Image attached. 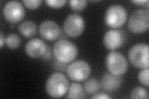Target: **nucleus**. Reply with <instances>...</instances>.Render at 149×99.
Instances as JSON below:
<instances>
[{"label":"nucleus","mask_w":149,"mask_h":99,"mask_svg":"<svg viewBox=\"0 0 149 99\" xmlns=\"http://www.w3.org/2000/svg\"><path fill=\"white\" fill-rule=\"evenodd\" d=\"M69 82L61 73H54L46 82L45 89L48 95L52 98H60L66 94L69 89Z\"/></svg>","instance_id":"nucleus-1"},{"label":"nucleus","mask_w":149,"mask_h":99,"mask_svg":"<svg viewBox=\"0 0 149 99\" xmlns=\"http://www.w3.org/2000/svg\"><path fill=\"white\" fill-rule=\"evenodd\" d=\"M53 53L57 61L63 63L72 62L78 55L77 46L66 39H60L55 44Z\"/></svg>","instance_id":"nucleus-2"},{"label":"nucleus","mask_w":149,"mask_h":99,"mask_svg":"<svg viewBox=\"0 0 149 99\" xmlns=\"http://www.w3.org/2000/svg\"><path fill=\"white\" fill-rule=\"evenodd\" d=\"M148 50V45L147 44L140 43L134 45L128 53L130 63L137 68H148L149 66Z\"/></svg>","instance_id":"nucleus-3"},{"label":"nucleus","mask_w":149,"mask_h":99,"mask_svg":"<svg viewBox=\"0 0 149 99\" xmlns=\"http://www.w3.org/2000/svg\"><path fill=\"white\" fill-rule=\"evenodd\" d=\"M129 29L134 34H142L149 27L148 9H137L130 15L127 24Z\"/></svg>","instance_id":"nucleus-4"},{"label":"nucleus","mask_w":149,"mask_h":99,"mask_svg":"<svg viewBox=\"0 0 149 99\" xmlns=\"http://www.w3.org/2000/svg\"><path fill=\"white\" fill-rule=\"evenodd\" d=\"M106 64L109 73L115 76H121L126 73L128 63L125 56L119 51H113L106 58Z\"/></svg>","instance_id":"nucleus-5"},{"label":"nucleus","mask_w":149,"mask_h":99,"mask_svg":"<svg viewBox=\"0 0 149 99\" xmlns=\"http://www.w3.org/2000/svg\"><path fill=\"white\" fill-rule=\"evenodd\" d=\"M127 19L126 9L119 4H113L107 9L104 21L106 25L116 29L123 26L126 22Z\"/></svg>","instance_id":"nucleus-6"},{"label":"nucleus","mask_w":149,"mask_h":99,"mask_svg":"<svg viewBox=\"0 0 149 99\" xmlns=\"http://www.w3.org/2000/svg\"><path fill=\"white\" fill-rule=\"evenodd\" d=\"M68 78L74 81H83L91 73V67L87 62L83 60H77L70 64L67 68Z\"/></svg>","instance_id":"nucleus-7"},{"label":"nucleus","mask_w":149,"mask_h":99,"mask_svg":"<svg viewBox=\"0 0 149 99\" xmlns=\"http://www.w3.org/2000/svg\"><path fill=\"white\" fill-rule=\"evenodd\" d=\"M85 22L78 14H72L67 16L63 23V30L67 35L77 37L81 35L85 30Z\"/></svg>","instance_id":"nucleus-8"},{"label":"nucleus","mask_w":149,"mask_h":99,"mask_svg":"<svg viewBox=\"0 0 149 99\" xmlns=\"http://www.w3.org/2000/svg\"><path fill=\"white\" fill-rule=\"evenodd\" d=\"M3 13L7 21L16 24L21 22L25 16L26 11L22 4L17 1H8L3 7Z\"/></svg>","instance_id":"nucleus-9"},{"label":"nucleus","mask_w":149,"mask_h":99,"mask_svg":"<svg viewBox=\"0 0 149 99\" xmlns=\"http://www.w3.org/2000/svg\"><path fill=\"white\" fill-rule=\"evenodd\" d=\"M125 39V34L123 31L112 29L107 31L104 35L103 44L108 50H114L124 44Z\"/></svg>","instance_id":"nucleus-10"},{"label":"nucleus","mask_w":149,"mask_h":99,"mask_svg":"<svg viewBox=\"0 0 149 99\" xmlns=\"http://www.w3.org/2000/svg\"><path fill=\"white\" fill-rule=\"evenodd\" d=\"M47 48L48 47L45 42L38 38L29 40L25 46L27 55L32 58H42Z\"/></svg>","instance_id":"nucleus-11"},{"label":"nucleus","mask_w":149,"mask_h":99,"mask_svg":"<svg viewBox=\"0 0 149 99\" xmlns=\"http://www.w3.org/2000/svg\"><path fill=\"white\" fill-rule=\"evenodd\" d=\"M39 33L41 37L48 41L57 40L60 35V29L57 23L52 21H45L40 24Z\"/></svg>","instance_id":"nucleus-12"},{"label":"nucleus","mask_w":149,"mask_h":99,"mask_svg":"<svg viewBox=\"0 0 149 99\" xmlns=\"http://www.w3.org/2000/svg\"><path fill=\"white\" fill-rule=\"evenodd\" d=\"M122 84V78L112 74L106 73L101 79V86L103 90L108 92H113L120 87Z\"/></svg>","instance_id":"nucleus-13"},{"label":"nucleus","mask_w":149,"mask_h":99,"mask_svg":"<svg viewBox=\"0 0 149 99\" xmlns=\"http://www.w3.org/2000/svg\"><path fill=\"white\" fill-rule=\"evenodd\" d=\"M18 31L26 38H30L36 35L37 26L36 23L31 21H26L21 23L18 26Z\"/></svg>","instance_id":"nucleus-14"},{"label":"nucleus","mask_w":149,"mask_h":99,"mask_svg":"<svg viewBox=\"0 0 149 99\" xmlns=\"http://www.w3.org/2000/svg\"><path fill=\"white\" fill-rule=\"evenodd\" d=\"M85 97V92H84L81 85L75 82L71 83L69 86L68 94L65 98L77 99L84 98Z\"/></svg>","instance_id":"nucleus-15"},{"label":"nucleus","mask_w":149,"mask_h":99,"mask_svg":"<svg viewBox=\"0 0 149 99\" xmlns=\"http://www.w3.org/2000/svg\"><path fill=\"white\" fill-rule=\"evenodd\" d=\"M84 90L88 94H95L99 91L100 86L98 81L95 78H90L85 82Z\"/></svg>","instance_id":"nucleus-16"},{"label":"nucleus","mask_w":149,"mask_h":99,"mask_svg":"<svg viewBox=\"0 0 149 99\" xmlns=\"http://www.w3.org/2000/svg\"><path fill=\"white\" fill-rule=\"evenodd\" d=\"M5 43L9 49H16L21 45V39L15 33H11L6 37Z\"/></svg>","instance_id":"nucleus-17"},{"label":"nucleus","mask_w":149,"mask_h":99,"mask_svg":"<svg viewBox=\"0 0 149 99\" xmlns=\"http://www.w3.org/2000/svg\"><path fill=\"white\" fill-rule=\"evenodd\" d=\"M130 98L133 99L148 98V93L147 89L141 86L134 88L130 92Z\"/></svg>","instance_id":"nucleus-18"},{"label":"nucleus","mask_w":149,"mask_h":99,"mask_svg":"<svg viewBox=\"0 0 149 99\" xmlns=\"http://www.w3.org/2000/svg\"><path fill=\"white\" fill-rule=\"evenodd\" d=\"M87 5V1L85 0H72L69 1V6L72 9L76 11H81L85 9Z\"/></svg>","instance_id":"nucleus-19"},{"label":"nucleus","mask_w":149,"mask_h":99,"mask_svg":"<svg viewBox=\"0 0 149 99\" xmlns=\"http://www.w3.org/2000/svg\"><path fill=\"white\" fill-rule=\"evenodd\" d=\"M148 68L142 69L138 74L139 81L147 87H148Z\"/></svg>","instance_id":"nucleus-20"},{"label":"nucleus","mask_w":149,"mask_h":99,"mask_svg":"<svg viewBox=\"0 0 149 99\" xmlns=\"http://www.w3.org/2000/svg\"><path fill=\"white\" fill-rule=\"evenodd\" d=\"M22 2L27 8L34 9L41 5L42 1L41 0H23Z\"/></svg>","instance_id":"nucleus-21"},{"label":"nucleus","mask_w":149,"mask_h":99,"mask_svg":"<svg viewBox=\"0 0 149 99\" xmlns=\"http://www.w3.org/2000/svg\"><path fill=\"white\" fill-rule=\"evenodd\" d=\"M67 0H47L46 3L53 8H60L67 3Z\"/></svg>","instance_id":"nucleus-22"},{"label":"nucleus","mask_w":149,"mask_h":99,"mask_svg":"<svg viewBox=\"0 0 149 99\" xmlns=\"http://www.w3.org/2000/svg\"><path fill=\"white\" fill-rule=\"evenodd\" d=\"M91 98L94 99V98H97V99H109V98H111V97L108 96V94L102 93V92H100L98 93H96L95 95H94L93 96L91 97Z\"/></svg>","instance_id":"nucleus-23"},{"label":"nucleus","mask_w":149,"mask_h":99,"mask_svg":"<svg viewBox=\"0 0 149 99\" xmlns=\"http://www.w3.org/2000/svg\"><path fill=\"white\" fill-rule=\"evenodd\" d=\"M148 0H137V1H131V2L137 6L145 5V4L148 2Z\"/></svg>","instance_id":"nucleus-24"},{"label":"nucleus","mask_w":149,"mask_h":99,"mask_svg":"<svg viewBox=\"0 0 149 99\" xmlns=\"http://www.w3.org/2000/svg\"><path fill=\"white\" fill-rule=\"evenodd\" d=\"M4 42H5V38H4L3 32L1 31L0 32V47H1V48H3Z\"/></svg>","instance_id":"nucleus-25"},{"label":"nucleus","mask_w":149,"mask_h":99,"mask_svg":"<svg viewBox=\"0 0 149 99\" xmlns=\"http://www.w3.org/2000/svg\"><path fill=\"white\" fill-rule=\"evenodd\" d=\"M50 56H51V51H50V48H47V51H46V53H45V55H44V56H43L42 58L43 60H48V59H49L50 58Z\"/></svg>","instance_id":"nucleus-26"}]
</instances>
